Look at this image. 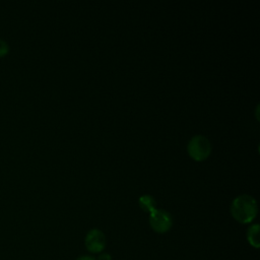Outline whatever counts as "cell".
<instances>
[{
  "label": "cell",
  "instance_id": "obj_3",
  "mask_svg": "<svg viewBox=\"0 0 260 260\" xmlns=\"http://www.w3.org/2000/svg\"><path fill=\"white\" fill-rule=\"evenodd\" d=\"M149 224L154 232L164 234L172 228L173 219L168 211L155 208L153 211L150 212Z\"/></svg>",
  "mask_w": 260,
  "mask_h": 260
},
{
  "label": "cell",
  "instance_id": "obj_5",
  "mask_svg": "<svg viewBox=\"0 0 260 260\" xmlns=\"http://www.w3.org/2000/svg\"><path fill=\"white\" fill-rule=\"evenodd\" d=\"M138 204L142 210H144L145 212H149V213L156 208L155 199L148 194L140 196L138 199Z\"/></svg>",
  "mask_w": 260,
  "mask_h": 260
},
{
  "label": "cell",
  "instance_id": "obj_6",
  "mask_svg": "<svg viewBox=\"0 0 260 260\" xmlns=\"http://www.w3.org/2000/svg\"><path fill=\"white\" fill-rule=\"evenodd\" d=\"M247 239L251 246L259 248V224H252L247 231Z\"/></svg>",
  "mask_w": 260,
  "mask_h": 260
},
{
  "label": "cell",
  "instance_id": "obj_2",
  "mask_svg": "<svg viewBox=\"0 0 260 260\" xmlns=\"http://www.w3.org/2000/svg\"><path fill=\"white\" fill-rule=\"evenodd\" d=\"M188 154L197 161L206 159L211 152V143L203 135L193 136L187 145Z\"/></svg>",
  "mask_w": 260,
  "mask_h": 260
},
{
  "label": "cell",
  "instance_id": "obj_4",
  "mask_svg": "<svg viewBox=\"0 0 260 260\" xmlns=\"http://www.w3.org/2000/svg\"><path fill=\"white\" fill-rule=\"evenodd\" d=\"M85 247L90 253H100L106 246V237L101 230L92 229L85 237Z\"/></svg>",
  "mask_w": 260,
  "mask_h": 260
},
{
  "label": "cell",
  "instance_id": "obj_8",
  "mask_svg": "<svg viewBox=\"0 0 260 260\" xmlns=\"http://www.w3.org/2000/svg\"><path fill=\"white\" fill-rule=\"evenodd\" d=\"M98 260H112V258L109 253H103L98 257Z\"/></svg>",
  "mask_w": 260,
  "mask_h": 260
},
{
  "label": "cell",
  "instance_id": "obj_7",
  "mask_svg": "<svg viewBox=\"0 0 260 260\" xmlns=\"http://www.w3.org/2000/svg\"><path fill=\"white\" fill-rule=\"evenodd\" d=\"M9 50V47H8V44L0 38V56H3L5 55Z\"/></svg>",
  "mask_w": 260,
  "mask_h": 260
},
{
  "label": "cell",
  "instance_id": "obj_9",
  "mask_svg": "<svg viewBox=\"0 0 260 260\" xmlns=\"http://www.w3.org/2000/svg\"><path fill=\"white\" fill-rule=\"evenodd\" d=\"M76 260H96L95 258L91 257V256H87V255H84V256H80L78 257Z\"/></svg>",
  "mask_w": 260,
  "mask_h": 260
},
{
  "label": "cell",
  "instance_id": "obj_1",
  "mask_svg": "<svg viewBox=\"0 0 260 260\" xmlns=\"http://www.w3.org/2000/svg\"><path fill=\"white\" fill-rule=\"evenodd\" d=\"M257 211V202L250 195H239L232 201L231 213L233 217L241 223L251 222L256 217Z\"/></svg>",
  "mask_w": 260,
  "mask_h": 260
}]
</instances>
